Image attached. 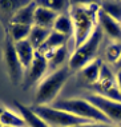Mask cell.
Instances as JSON below:
<instances>
[{
  "mask_svg": "<svg viewBox=\"0 0 121 127\" xmlns=\"http://www.w3.org/2000/svg\"><path fill=\"white\" fill-rule=\"evenodd\" d=\"M67 42H68V37L65 35H61V33H59V32H56V31L52 30L49 36H48V39L45 40V43L37 50V52H40L41 55H44L47 59H49L51 55L53 54L57 48L67 46Z\"/></svg>",
  "mask_w": 121,
  "mask_h": 127,
  "instance_id": "10",
  "label": "cell"
},
{
  "mask_svg": "<svg viewBox=\"0 0 121 127\" xmlns=\"http://www.w3.org/2000/svg\"><path fill=\"white\" fill-rule=\"evenodd\" d=\"M31 108L49 127H76L91 123L86 119L75 116L69 112L52 107V106H31Z\"/></svg>",
  "mask_w": 121,
  "mask_h": 127,
  "instance_id": "5",
  "label": "cell"
},
{
  "mask_svg": "<svg viewBox=\"0 0 121 127\" xmlns=\"http://www.w3.org/2000/svg\"><path fill=\"white\" fill-rule=\"evenodd\" d=\"M115 66H116L117 68H119V70H121V58H120V60H119V62H117V63L115 64Z\"/></svg>",
  "mask_w": 121,
  "mask_h": 127,
  "instance_id": "27",
  "label": "cell"
},
{
  "mask_svg": "<svg viewBox=\"0 0 121 127\" xmlns=\"http://www.w3.org/2000/svg\"><path fill=\"white\" fill-rule=\"evenodd\" d=\"M53 31L61 33V35H65L67 37H71L72 35L75 33V30H73V22H72V18L69 13H60L59 18L56 19L53 24Z\"/></svg>",
  "mask_w": 121,
  "mask_h": 127,
  "instance_id": "16",
  "label": "cell"
},
{
  "mask_svg": "<svg viewBox=\"0 0 121 127\" xmlns=\"http://www.w3.org/2000/svg\"><path fill=\"white\" fill-rule=\"evenodd\" d=\"M106 62L110 64H116L121 58V42H113L106 47L105 51Z\"/></svg>",
  "mask_w": 121,
  "mask_h": 127,
  "instance_id": "23",
  "label": "cell"
},
{
  "mask_svg": "<svg viewBox=\"0 0 121 127\" xmlns=\"http://www.w3.org/2000/svg\"><path fill=\"white\" fill-rule=\"evenodd\" d=\"M51 106L55 108H57V110H61V111L69 112V114H72L75 116H79V118L86 119V121H89V122L113 125L100 110H97L88 100H85L84 98L60 99V100H55Z\"/></svg>",
  "mask_w": 121,
  "mask_h": 127,
  "instance_id": "2",
  "label": "cell"
},
{
  "mask_svg": "<svg viewBox=\"0 0 121 127\" xmlns=\"http://www.w3.org/2000/svg\"><path fill=\"white\" fill-rule=\"evenodd\" d=\"M104 31L100 26L95 27L92 35L81 44L80 47L75 48L73 54L71 55L68 62L69 70L73 71H81L86 64H89L92 60L96 59V54L99 51V47L101 44Z\"/></svg>",
  "mask_w": 121,
  "mask_h": 127,
  "instance_id": "4",
  "label": "cell"
},
{
  "mask_svg": "<svg viewBox=\"0 0 121 127\" xmlns=\"http://www.w3.org/2000/svg\"><path fill=\"white\" fill-rule=\"evenodd\" d=\"M99 11V7L91 5V7H72L71 8V15L72 22H73V30H75V48L80 47L82 43L92 35L95 30V20H96V13Z\"/></svg>",
  "mask_w": 121,
  "mask_h": 127,
  "instance_id": "3",
  "label": "cell"
},
{
  "mask_svg": "<svg viewBox=\"0 0 121 127\" xmlns=\"http://www.w3.org/2000/svg\"><path fill=\"white\" fill-rule=\"evenodd\" d=\"M4 110H5V108H3L1 106H0V116H1V114H3V112H4Z\"/></svg>",
  "mask_w": 121,
  "mask_h": 127,
  "instance_id": "28",
  "label": "cell"
},
{
  "mask_svg": "<svg viewBox=\"0 0 121 127\" xmlns=\"http://www.w3.org/2000/svg\"><path fill=\"white\" fill-rule=\"evenodd\" d=\"M76 127H121L117 125H105V123H97V122H91L88 125H82V126H76Z\"/></svg>",
  "mask_w": 121,
  "mask_h": 127,
  "instance_id": "25",
  "label": "cell"
},
{
  "mask_svg": "<svg viewBox=\"0 0 121 127\" xmlns=\"http://www.w3.org/2000/svg\"><path fill=\"white\" fill-rule=\"evenodd\" d=\"M71 74L72 71L69 70V67L63 66L61 68L47 75L37 86L32 106H51L59 92L61 91L65 82L71 78Z\"/></svg>",
  "mask_w": 121,
  "mask_h": 127,
  "instance_id": "1",
  "label": "cell"
},
{
  "mask_svg": "<svg viewBox=\"0 0 121 127\" xmlns=\"http://www.w3.org/2000/svg\"><path fill=\"white\" fill-rule=\"evenodd\" d=\"M57 18H59L57 12L52 11V9H48V8H45V7L37 5L36 11H35L33 26L41 27V28H47V30H52Z\"/></svg>",
  "mask_w": 121,
  "mask_h": 127,
  "instance_id": "11",
  "label": "cell"
},
{
  "mask_svg": "<svg viewBox=\"0 0 121 127\" xmlns=\"http://www.w3.org/2000/svg\"><path fill=\"white\" fill-rule=\"evenodd\" d=\"M29 1H23V0H0V9L5 12H17L20 8L25 7ZM12 13V15H13Z\"/></svg>",
  "mask_w": 121,
  "mask_h": 127,
  "instance_id": "24",
  "label": "cell"
},
{
  "mask_svg": "<svg viewBox=\"0 0 121 127\" xmlns=\"http://www.w3.org/2000/svg\"><path fill=\"white\" fill-rule=\"evenodd\" d=\"M99 8L112 19L121 23V1H101Z\"/></svg>",
  "mask_w": 121,
  "mask_h": 127,
  "instance_id": "21",
  "label": "cell"
},
{
  "mask_svg": "<svg viewBox=\"0 0 121 127\" xmlns=\"http://www.w3.org/2000/svg\"><path fill=\"white\" fill-rule=\"evenodd\" d=\"M48 71V59L40 52H35V58L31 63L29 68L27 70L25 75V88H29L32 84L37 83V82L43 80L44 75Z\"/></svg>",
  "mask_w": 121,
  "mask_h": 127,
  "instance_id": "8",
  "label": "cell"
},
{
  "mask_svg": "<svg viewBox=\"0 0 121 127\" xmlns=\"http://www.w3.org/2000/svg\"><path fill=\"white\" fill-rule=\"evenodd\" d=\"M84 99L93 104L97 110H100L113 125L121 126V102L112 100L99 94L85 95Z\"/></svg>",
  "mask_w": 121,
  "mask_h": 127,
  "instance_id": "6",
  "label": "cell"
},
{
  "mask_svg": "<svg viewBox=\"0 0 121 127\" xmlns=\"http://www.w3.org/2000/svg\"><path fill=\"white\" fill-rule=\"evenodd\" d=\"M52 30H47V28H41V27L37 26H32V30H31V33L28 36V42L31 43V46L35 48V51H37L45 43V40L48 39Z\"/></svg>",
  "mask_w": 121,
  "mask_h": 127,
  "instance_id": "17",
  "label": "cell"
},
{
  "mask_svg": "<svg viewBox=\"0 0 121 127\" xmlns=\"http://www.w3.org/2000/svg\"><path fill=\"white\" fill-rule=\"evenodd\" d=\"M15 106H16L17 111H19L20 116L24 119L25 125H28L29 127H49L39 115L35 114L31 107H28L25 104H21V103L17 102V100H15Z\"/></svg>",
  "mask_w": 121,
  "mask_h": 127,
  "instance_id": "13",
  "label": "cell"
},
{
  "mask_svg": "<svg viewBox=\"0 0 121 127\" xmlns=\"http://www.w3.org/2000/svg\"><path fill=\"white\" fill-rule=\"evenodd\" d=\"M0 127H3V125H1V123H0Z\"/></svg>",
  "mask_w": 121,
  "mask_h": 127,
  "instance_id": "29",
  "label": "cell"
},
{
  "mask_svg": "<svg viewBox=\"0 0 121 127\" xmlns=\"http://www.w3.org/2000/svg\"><path fill=\"white\" fill-rule=\"evenodd\" d=\"M65 59H67V46L57 48L51 55V58L48 59V70H52V72H53V71L61 68Z\"/></svg>",
  "mask_w": 121,
  "mask_h": 127,
  "instance_id": "20",
  "label": "cell"
},
{
  "mask_svg": "<svg viewBox=\"0 0 121 127\" xmlns=\"http://www.w3.org/2000/svg\"><path fill=\"white\" fill-rule=\"evenodd\" d=\"M15 50L16 54L19 56V60L21 63V66L24 67V70H28L31 63H32L33 58H35V48L31 46V43L28 40H23V42L15 43Z\"/></svg>",
  "mask_w": 121,
  "mask_h": 127,
  "instance_id": "14",
  "label": "cell"
},
{
  "mask_svg": "<svg viewBox=\"0 0 121 127\" xmlns=\"http://www.w3.org/2000/svg\"><path fill=\"white\" fill-rule=\"evenodd\" d=\"M4 59H5V64L8 68V75L11 79L12 84H20L24 79V67L21 66L19 60V56L16 54L15 50V43L12 42L11 37L7 39V42L4 44Z\"/></svg>",
  "mask_w": 121,
  "mask_h": 127,
  "instance_id": "7",
  "label": "cell"
},
{
  "mask_svg": "<svg viewBox=\"0 0 121 127\" xmlns=\"http://www.w3.org/2000/svg\"><path fill=\"white\" fill-rule=\"evenodd\" d=\"M0 123L8 127H25V122L20 114H15L11 110H4V112L0 116Z\"/></svg>",
  "mask_w": 121,
  "mask_h": 127,
  "instance_id": "19",
  "label": "cell"
},
{
  "mask_svg": "<svg viewBox=\"0 0 121 127\" xmlns=\"http://www.w3.org/2000/svg\"><path fill=\"white\" fill-rule=\"evenodd\" d=\"M3 127H8V126H3Z\"/></svg>",
  "mask_w": 121,
  "mask_h": 127,
  "instance_id": "30",
  "label": "cell"
},
{
  "mask_svg": "<svg viewBox=\"0 0 121 127\" xmlns=\"http://www.w3.org/2000/svg\"><path fill=\"white\" fill-rule=\"evenodd\" d=\"M116 83H117V88H119V91L121 94V70H117V72H116Z\"/></svg>",
  "mask_w": 121,
  "mask_h": 127,
  "instance_id": "26",
  "label": "cell"
},
{
  "mask_svg": "<svg viewBox=\"0 0 121 127\" xmlns=\"http://www.w3.org/2000/svg\"><path fill=\"white\" fill-rule=\"evenodd\" d=\"M36 1H29L28 4L23 8H20L15 12L11 18V24H23V26H33L35 11H36Z\"/></svg>",
  "mask_w": 121,
  "mask_h": 127,
  "instance_id": "12",
  "label": "cell"
},
{
  "mask_svg": "<svg viewBox=\"0 0 121 127\" xmlns=\"http://www.w3.org/2000/svg\"><path fill=\"white\" fill-rule=\"evenodd\" d=\"M96 16H97L99 24L102 28L104 32L108 33L115 42H121V23H119L115 19H112L110 16H108L100 8H99L97 13H96Z\"/></svg>",
  "mask_w": 121,
  "mask_h": 127,
  "instance_id": "9",
  "label": "cell"
},
{
  "mask_svg": "<svg viewBox=\"0 0 121 127\" xmlns=\"http://www.w3.org/2000/svg\"><path fill=\"white\" fill-rule=\"evenodd\" d=\"M102 60L96 58L95 60H92L89 64L81 70V75L84 78L85 82H88L89 84H96L99 80V76H100V71H101V67H102Z\"/></svg>",
  "mask_w": 121,
  "mask_h": 127,
  "instance_id": "15",
  "label": "cell"
},
{
  "mask_svg": "<svg viewBox=\"0 0 121 127\" xmlns=\"http://www.w3.org/2000/svg\"><path fill=\"white\" fill-rule=\"evenodd\" d=\"M32 27L31 26H23V24H11L9 26V37L13 43H19L23 40H27L31 33Z\"/></svg>",
  "mask_w": 121,
  "mask_h": 127,
  "instance_id": "18",
  "label": "cell"
},
{
  "mask_svg": "<svg viewBox=\"0 0 121 127\" xmlns=\"http://www.w3.org/2000/svg\"><path fill=\"white\" fill-rule=\"evenodd\" d=\"M37 5L45 7L48 9H52V11L57 12L59 15L60 13H65L64 11L69 8L71 3L69 1H64V0H43V1H36Z\"/></svg>",
  "mask_w": 121,
  "mask_h": 127,
  "instance_id": "22",
  "label": "cell"
}]
</instances>
